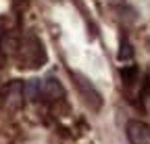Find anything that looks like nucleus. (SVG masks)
<instances>
[{
    "mask_svg": "<svg viewBox=\"0 0 150 144\" xmlns=\"http://www.w3.org/2000/svg\"><path fill=\"white\" fill-rule=\"evenodd\" d=\"M25 92H27V96H29L31 100H35L38 96H40V92H42V84H40V79H29L27 86H25Z\"/></svg>",
    "mask_w": 150,
    "mask_h": 144,
    "instance_id": "4",
    "label": "nucleus"
},
{
    "mask_svg": "<svg viewBox=\"0 0 150 144\" xmlns=\"http://www.w3.org/2000/svg\"><path fill=\"white\" fill-rule=\"evenodd\" d=\"M134 59V48L127 40L121 42V50H119V61H131Z\"/></svg>",
    "mask_w": 150,
    "mask_h": 144,
    "instance_id": "6",
    "label": "nucleus"
},
{
    "mask_svg": "<svg viewBox=\"0 0 150 144\" xmlns=\"http://www.w3.org/2000/svg\"><path fill=\"white\" fill-rule=\"evenodd\" d=\"M136 75H138V69H136L134 65H127V67L121 69V77H123V82H125L127 86L136 82Z\"/></svg>",
    "mask_w": 150,
    "mask_h": 144,
    "instance_id": "5",
    "label": "nucleus"
},
{
    "mask_svg": "<svg viewBox=\"0 0 150 144\" xmlns=\"http://www.w3.org/2000/svg\"><path fill=\"white\" fill-rule=\"evenodd\" d=\"M54 2H63V0H54Z\"/></svg>",
    "mask_w": 150,
    "mask_h": 144,
    "instance_id": "7",
    "label": "nucleus"
},
{
    "mask_svg": "<svg viewBox=\"0 0 150 144\" xmlns=\"http://www.w3.org/2000/svg\"><path fill=\"white\" fill-rule=\"evenodd\" d=\"M127 140L131 144H150V128L144 121L127 123Z\"/></svg>",
    "mask_w": 150,
    "mask_h": 144,
    "instance_id": "1",
    "label": "nucleus"
},
{
    "mask_svg": "<svg viewBox=\"0 0 150 144\" xmlns=\"http://www.w3.org/2000/svg\"><path fill=\"white\" fill-rule=\"evenodd\" d=\"M42 92L52 100V98H59V96H63V92H65V90H63V86L59 84V79H56V77H46L44 82H42Z\"/></svg>",
    "mask_w": 150,
    "mask_h": 144,
    "instance_id": "3",
    "label": "nucleus"
},
{
    "mask_svg": "<svg viewBox=\"0 0 150 144\" xmlns=\"http://www.w3.org/2000/svg\"><path fill=\"white\" fill-rule=\"evenodd\" d=\"M73 75H75V79H79V82H77V86L83 90V94L88 96L86 100H88V102H90V100H94V106H100V94L96 92V88H94V86H92L83 75H79V73H73Z\"/></svg>",
    "mask_w": 150,
    "mask_h": 144,
    "instance_id": "2",
    "label": "nucleus"
}]
</instances>
